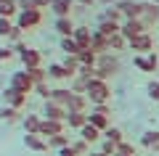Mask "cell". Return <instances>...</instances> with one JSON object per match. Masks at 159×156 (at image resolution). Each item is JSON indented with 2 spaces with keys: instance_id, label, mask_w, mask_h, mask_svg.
<instances>
[{
  "instance_id": "6da1fadb",
  "label": "cell",
  "mask_w": 159,
  "mask_h": 156,
  "mask_svg": "<svg viewBox=\"0 0 159 156\" xmlns=\"http://www.w3.org/2000/svg\"><path fill=\"white\" fill-rule=\"evenodd\" d=\"M85 95H88V100H90L93 106L109 103V98H111V87H109V79H96V77H93L90 82H88Z\"/></svg>"
},
{
  "instance_id": "7a4b0ae2",
  "label": "cell",
  "mask_w": 159,
  "mask_h": 156,
  "mask_svg": "<svg viewBox=\"0 0 159 156\" xmlns=\"http://www.w3.org/2000/svg\"><path fill=\"white\" fill-rule=\"evenodd\" d=\"M119 58L114 56V53H103V56H98V64H96V79H109L111 74L119 72Z\"/></svg>"
},
{
  "instance_id": "3957f363",
  "label": "cell",
  "mask_w": 159,
  "mask_h": 156,
  "mask_svg": "<svg viewBox=\"0 0 159 156\" xmlns=\"http://www.w3.org/2000/svg\"><path fill=\"white\" fill-rule=\"evenodd\" d=\"M127 48L135 50V53H141V56H146V53H151V50H154V37H151L148 32L135 34V37L127 40Z\"/></svg>"
},
{
  "instance_id": "277c9868",
  "label": "cell",
  "mask_w": 159,
  "mask_h": 156,
  "mask_svg": "<svg viewBox=\"0 0 159 156\" xmlns=\"http://www.w3.org/2000/svg\"><path fill=\"white\" fill-rule=\"evenodd\" d=\"M40 21H43V11H40V8H32V11H19L16 27H21L24 32H27V29L40 27Z\"/></svg>"
},
{
  "instance_id": "5b68a950",
  "label": "cell",
  "mask_w": 159,
  "mask_h": 156,
  "mask_svg": "<svg viewBox=\"0 0 159 156\" xmlns=\"http://www.w3.org/2000/svg\"><path fill=\"white\" fill-rule=\"evenodd\" d=\"M11 87H16L19 93H34V82H32V77H29V72L27 69H21V72H13V77H11Z\"/></svg>"
},
{
  "instance_id": "8992f818",
  "label": "cell",
  "mask_w": 159,
  "mask_h": 156,
  "mask_svg": "<svg viewBox=\"0 0 159 156\" xmlns=\"http://www.w3.org/2000/svg\"><path fill=\"white\" fill-rule=\"evenodd\" d=\"M133 64H135V69L138 72H157V66H159V56L157 53H146V56H141V53H135L133 56Z\"/></svg>"
},
{
  "instance_id": "52a82bcc",
  "label": "cell",
  "mask_w": 159,
  "mask_h": 156,
  "mask_svg": "<svg viewBox=\"0 0 159 156\" xmlns=\"http://www.w3.org/2000/svg\"><path fill=\"white\" fill-rule=\"evenodd\" d=\"M114 6L122 11L125 19H141V13H143V3H135V0H117Z\"/></svg>"
},
{
  "instance_id": "ba28073f",
  "label": "cell",
  "mask_w": 159,
  "mask_h": 156,
  "mask_svg": "<svg viewBox=\"0 0 159 156\" xmlns=\"http://www.w3.org/2000/svg\"><path fill=\"white\" fill-rule=\"evenodd\" d=\"M143 32H148L146 29V24L141 21V19H125V21H122V29H119V34H122V37H135V34H143Z\"/></svg>"
},
{
  "instance_id": "9c48e42d",
  "label": "cell",
  "mask_w": 159,
  "mask_h": 156,
  "mask_svg": "<svg viewBox=\"0 0 159 156\" xmlns=\"http://www.w3.org/2000/svg\"><path fill=\"white\" fill-rule=\"evenodd\" d=\"M43 114H45V119H56V122H66V117H69L66 106H58V103H53V100H45Z\"/></svg>"
},
{
  "instance_id": "30bf717a",
  "label": "cell",
  "mask_w": 159,
  "mask_h": 156,
  "mask_svg": "<svg viewBox=\"0 0 159 156\" xmlns=\"http://www.w3.org/2000/svg\"><path fill=\"white\" fill-rule=\"evenodd\" d=\"M141 21L146 24V29L157 27V24H159V3H143V13H141Z\"/></svg>"
},
{
  "instance_id": "8fae6325",
  "label": "cell",
  "mask_w": 159,
  "mask_h": 156,
  "mask_svg": "<svg viewBox=\"0 0 159 156\" xmlns=\"http://www.w3.org/2000/svg\"><path fill=\"white\" fill-rule=\"evenodd\" d=\"M64 127H66V122H56V119H43L40 122V132L43 138H53V135H61Z\"/></svg>"
},
{
  "instance_id": "7c38bea8",
  "label": "cell",
  "mask_w": 159,
  "mask_h": 156,
  "mask_svg": "<svg viewBox=\"0 0 159 156\" xmlns=\"http://www.w3.org/2000/svg\"><path fill=\"white\" fill-rule=\"evenodd\" d=\"M24 145H27L29 151H34V154L48 151V140L43 138V135H37V132H24Z\"/></svg>"
},
{
  "instance_id": "4fadbf2b",
  "label": "cell",
  "mask_w": 159,
  "mask_h": 156,
  "mask_svg": "<svg viewBox=\"0 0 159 156\" xmlns=\"http://www.w3.org/2000/svg\"><path fill=\"white\" fill-rule=\"evenodd\" d=\"M3 98H6V106H11V109H21L24 103H27V93H19V90L11 87V85L6 87Z\"/></svg>"
},
{
  "instance_id": "5bb4252c",
  "label": "cell",
  "mask_w": 159,
  "mask_h": 156,
  "mask_svg": "<svg viewBox=\"0 0 159 156\" xmlns=\"http://www.w3.org/2000/svg\"><path fill=\"white\" fill-rule=\"evenodd\" d=\"M88 122H90L93 127H98L101 132H106V130L111 127V114H101L98 109H93V111L88 114Z\"/></svg>"
},
{
  "instance_id": "9a60e30c",
  "label": "cell",
  "mask_w": 159,
  "mask_h": 156,
  "mask_svg": "<svg viewBox=\"0 0 159 156\" xmlns=\"http://www.w3.org/2000/svg\"><path fill=\"white\" fill-rule=\"evenodd\" d=\"M19 58H21L24 69H34V66H40V64H43V53H40V50H34V48H27Z\"/></svg>"
},
{
  "instance_id": "2e32d148",
  "label": "cell",
  "mask_w": 159,
  "mask_h": 156,
  "mask_svg": "<svg viewBox=\"0 0 159 156\" xmlns=\"http://www.w3.org/2000/svg\"><path fill=\"white\" fill-rule=\"evenodd\" d=\"M88 124V111H69V117H66V127L69 130H82Z\"/></svg>"
},
{
  "instance_id": "e0dca14e",
  "label": "cell",
  "mask_w": 159,
  "mask_h": 156,
  "mask_svg": "<svg viewBox=\"0 0 159 156\" xmlns=\"http://www.w3.org/2000/svg\"><path fill=\"white\" fill-rule=\"evenodd\" d=\"M88 95L85 93H72V98H69L66 103V111H88Z\"/></svg>"
},
{
  "instance_id": "ac0fdd59",
  "label": "cell",
  "mask_w": 159,
  "mask_h": 156,
  "mask_svg": "<svg viewBox=\"0 0 159 156\" xmlns=\"http://www.w3.org/2000/svg\"><path fill=\"white\" fill-rule=\"evenodd\" d=\"M72 8H74V0H53L51 3V11L56 13V19L72 16Z\"/></svg>"
},
{
  "instance_id": "d6986e66",
  "label": "cell",
  "mask_w": 159,
  "mask_h": 156,
  "mask_svg": "<svg viewBox=\"0 0 159 156\" xmlns=\"http://www.w3.org/2000/svg\"><path fill=\"white\" fill-rule=\"evenodd\" d=\"M72 37L77 40V45H80L82 50L90 48V42H93V32H90L88 27H74V34H72Z\"/></svg>"
},
{
  "instance_id": "ffe728a7",
  "label": "cell",
  "mask_w": 159,
  "mask_h": 156,
  "mask_svg": "<svg viewBox=\"0 0 159 156\" xmlns=\"http://www.w3.org/2000/svg\"><path fill=\"white\" fill-rule=\"evenodd\" d=\"M69 98H72V87H53V90H51V98H48V100L58 103V106H66Z\"/></svg>"
},
{
  "instance_id": "44dd1931",
  "label": "cell",
  "mask_w": 159,
  "mask_h": 156,
  "mask_svg": "<svg viewBox=\"0 0 159 156\" xmlns=\"http://www.w3.org/2000/svg\"><path fill=\"white\" fill-rule=\"evenodd\" d=\"M53 27H56V32L61 34V37H72V34H74V24H72V16L56 19V21H53Z\"/></svg>"
},
{
  "instance_id": "7402d4cb",
  "label": "cell",
  "mask_w": 159,
  "mask_h": 156,
  "mask_svg": "<svg viewBox=\"0 0 159 156\" xmlns=\"http://www.w3.org/2000/svg\"><path fill=\"white\" fill-rule=\"evenodd\" d=\"M90 50H96L98 56L109 53V37H103V34H98L96 29H93V42H90Z\"/></svg>"
},
{
  "instance_id": "603a6c76",
  "label": "cell",
  "mask_w": 159,
  "mask_h": 156,
  "mask_svg": "<svg viewBox=\"0 0 159 156\" xmlns=\"http://www.w3.org/2000/svg\"><path fill=\"white\" fill-rule=\"evenodd\" d=\"M119 29H122V24H117V21H98L96 32L103 34V37H114V34H119Z\"/></svg>"
},
{
  "instance_id": "cb8c5ba5",
  "label": "cell",
  "mask_w": 159,
  "mask_h": 156,
  "mask_svg": "<svg viewBox=\"0 0 159 156\" xmlns=\"http://www.w3.org/2000/svg\"><path fill=\"white\" fill-rule=\"evenodd\" d=\"M80 138H82V140H88V143H96V140H101V138H103V132H101L98 127H93L90 122H88L85 127L80 130Z\"/></svg>"
},
{
  "instance_id": "d4e9b609",
  "label": "cell",
  "mask_w": 159,
  "mask_h": 156,
  "mask_svg": "<svg viewBox=\"0 0 159 156\" xmlns=\"http://www.w3.org/2000/svg\"><path fill=\"white\" fill-rule=\"evenodd\" d=\"M141 145H143V148H154V151H159V130H148V132H143Z\"/></svg>"
},
{
  "instance_id": "484cf974",
  "label": "cell",
  "mask_w": 159,
  "mask_h": 156,
  "mask_svg": "<svg viewBox=\"0 0 159 156\" xmlns=\"http://www.w3.org/2000/svg\"><path fill=\"white\" fill-rule=\"evenodd\" d=\"M19 13V3L16 0H0V16L3 19H11Z\"/></svg>"
},
{
  "instance_id": "4316f807",
  "label": "cell",
  "mask_w": 159,
  "mask_h": 156,
  "mask_svg": "<svg viewBox=\"0 0 159 156\" xmlns=\"http://www.w3.org/2000/svg\"><path fill=\"white\" fill-rule=\"evenodd\" d=\"M77 58H80V64H82V66H96V64H98V53H96V50H90V48L80 50Z\"/></svg>"
},
{
  "instance_id": "83f0119b",
  "label": "cell",
  "mask_w": 159,
  "mask_h": 156,
  "mask_svg": "<svg viewBox=\"0 0 159 156\" xmlns=\"http://www.w3.org/2000/svg\"><path fill=\"white\" fill-rule=\"evenodd\" d=\"M40 122H43V119H40L37 114H27V117L21 119V124H24V132H40Z\"/></svg>"
},
{
  "instance_id": "f1b7e54d",
  "label": "cell",
  "mask_w": 159,
  "mask_h": 156,
  "mask_svg": "<svg viewBox=\"0 0 159 156\" xmlns=\"http://www.w3.org/2000/svg\"><path fill=\"white\" fill-rule=\"evenodd\" d=\"M101 21H117V24H122V21H125V16H122V11H119L117 6H109L106 11L101 13Z\"/></svg>"
},
{
  "instance_id": "f546056e",
  "label": "cell",
  "mask_w": 159,
  "mask_h": 156,
  "mask_svg": "<svg viewBox=\"0 0 159 156\" xmlns=\"http://www.w3.org/2000/svg\"><path fill=\"white\" fill-rule=\"evenodd\" d=\"M80 66H82V64H80V58H77V56H66V58H64V69H66L69 79H74V77H77Z\"/></svg>"
},
{
  "instance_id": "4dcf8cb0",
  "label": "cell",
  "mask_w": 159,
  "mask_h": 156,
  "mask_svg": "<svg viewBox=\"0 0 159 156\" xmlns=\"http://www.w3.org/2000/svg\"><path fill=\"white\" fill-rule=\"evenodd\" d=\"M61 50L66 53V56H77L82 48L77 45V40H74V37H61Z\"/></svg>"
},
{
  "instance_id": "1f68e13d",
  "label": "cell",
  "mask_w": 159,
  "mask_h": 156,
  "mask_svg": "<svg viewBox=\"0 0 159 156\" xmlns=\"http://www.w3.org/2000/svg\"><path fill=\"white\" fill-rule=\"evenodd\" d=\"M127 48V37H122V34H114V37H109V53H119V50Z\"/></svg>"
},
{
  "instance_id": "d6a6232c",
  "label": "cell",
  "mask_w": 159,
  "mask_h": 156,
  "mask_svg": "<svg viewBox=\"0 0 159 156\" xmlns=\"http://www.w3.org/2000/svg\"><path fill=\"white\" fill-rule=\"evenodd\" d=\"M48 77L51 79H69L66 69H64V64H51L48 66Z\"/></svg>"
},
{
  "instance_id": "836d02e7",
  "label": "cell",
  "mask_w": 159,
  "mask_h": 156,
  "mask_svg": "<svg viewBox=\"0 0 159 156\" xmlns=\"http://www.w3.org/2000/svg\"><path fill=\"white\" fill-rule=\"evenodd\" d=\"M48 145H53V148H66V145H72V140H69V135H53V138H48Z\"/></svg>"
},
{
  "instance_id": "e575fe53",
  "label": "cell",
  "mask_w": 159,
  "mask_h": 156,
  "mask_svg": "<svg viewBox=\"0 0 159 156\" xmlns=\"http://www.w3.org/2000/svg\"><path fill=\"white\" fill-rule=\"evenodd\" d=\"M0 119H6V122H19V119H24V117H21V111H19V109L6 106L3 111H0Z\"/></svg>"
},
{
  "instance_id": "d590c367",
  "label": "cell",
  "mask_w": 159,
  "mask_h": 156,
  "mask_svg": "<svg viewBox=\"0 0 159 156\" xmlns=\"http://www.w3.org/2000/svg\"><path fill=\"white\" fill-rule=\"evenodd\" d=\"M27 72H29V77H32V82H34V85H40V82H45V79H48V72H45V69H43V66L27 69Z\"/></svg>"
},
{
  "instance_id": "8d00e7d4",
  "label": "cell",
  "mask_w": 159,
  "mask_h": 156,
  "mask_svg": "<svg viewBox=\"0 0 159 156\" xmlns=\"http://www.w3.org/2000/svg\"><path fill=\"white\" fill-rule=\"evenodd\" d=\"M103 138H106V140H111V143H122V140H125V138H122V130H119V127H109L106 130V132H103Z\"/></svg>"
},
{
  "instance_id": "74e56055",
  "label": "cell",
  "mask_w": 159,
  "mask_h": 156,
  "mask_svg": "<svg viewBox=\"0 0 159 156\" xmlns=\"http://www.w3.org/2000/svg\"><path fill=\"white\" fill-rule=\"evenodd\" d=\"M72 148L77 151L80 156H88V154H90V143H88V140H82V138H80V140H72Z\"/></svg>"
},
{
  "instance_id": "f35d334b",
  "label": "cell",
  "mask_w": 159,
  "mask_h": 156,
  "mask_svg": "<svg viewBox=\"0 0 159 156\" xmlns=\"http://www.w3.org/2000/svg\"><path fill=\"white\" fill-rule=\"evenodd\" d=\"M93 77H96V66H80L77 79H82V82H90Z\"/></svg>"
},
{
  "instance_id": "ab89813d",
  "label": "cell",
  "mask_w": 159,
  "mask_h": 156,
  "mask_svg": "<svg viewBox=\"0 0 159 156\" xmlns=\"http://www.w3.org/2000/svg\"><path fill=\"white\" fill-rule=\"evenodd\" d=\"M146 93H148V98H151V100H157V103H159V79H151V82L146 85Z\"/></svg>"
},
{
  "instance_id": "60d3db41",
  "label": "cell",
  "mask_w": 159,
  "mask_h": 156,
  "mask_svg": "<svg viewBox=\"0 0 159 156\" xmlns=\"http://www.w3.org/2000/svg\"><path fill=\"white\" fill-rule=\"evenodd\" d=\"M117 154H125V156H135V145L127 143V140H122V143L117 145Z\"/></svg>"
},
{
  "instance_id": "b9f144b4",
  "label": "cell",
  "mask_w": 159,
  "mask_h": 156,
  "mask_svg": "<svg viewBox=\"0 0 159 156\" xmlns=\"http://www.w3.org/2000/svg\"><path fill=\"white\" fill-rule=\"evenodd\" d=\"M101 151H103L106 156H114V154H117V143H111V140H106V138H103V143H101Z\"/></svg>"
},
{
  "instance_id": "7bdbcfd3",
  "label": "cell",
  "mask_w": 159,
  "mask_h": 156,
  "mask_svg": "<svg viewBox=\"0 0 159 156\" xmlns=\"http://www.w3.org/2000/svg\"><path fill=\"white\" fill-rule=\"evenodd\" d=\"M34 93H37L40 98H45V100L51 98V87H48L45 82H40V85H34Z\"/></svg>"
},
{
  "instance_id": "ee69618b",
  "label": "cell",
  "mask_w": 159,
  "mask_h": 156,
  "mask_svg": "<svg viewBox=\"0 0 159 156\" xmlns=\"http://www.w3.org/2000/svg\"><path fill=\"white\" fill-rule=\"evenodd\" d=\"M21 34H24V29H21V27H13L11 32H8V40L16 45V42H21Z\"/></svg>"
},
{
  "instance_id": "f6af8a7d",
  "label": "cell",
  "mask_w": 159,
  "mask_h": 156,
  "mask_svg": "<svg viewBox=\"0 0 159 156\" xmlns=\"http://www.w3.org/2000/svg\"><path fill=\"white\" fill-rule=\"evenodd\" d=\"M11 29H13L11 19H3V16H0V34H3V37H8V32H11Z\"/></svg>"
},
{
  "instance_id": "bcb514c9",
  "label": "cell",
  "mask_w": 159,
  "mask_h": 156,
  "mask_svg": "<svg viewBox=\"0 0 159 156\" xmlns=\"http://www.w3.org/2000/svg\"><path fill=\"white\" fill-rule=\"evenodd\" d=\"M85 90H88V82H82V79H77V77L72 79V93H85Z\"/></svg>"
},
{
  "instance_id": "7dc6e473",
  "label": "cell",
  "mask_w": 159,
  "mask_h": 156,
  "mask_svg": "<svg viewBox=\"0 0 159 156\" xmlns=\"http://www.w3.org/2000/svg\"><path fill=\"white\" fill-rule=\"evenodd\" d=\"M11 56H16V53H13V48H0V64L8 61Z\"/></svg>"
},
{
  "instance_id": "c3c4849f",
  "label": "cell",
  "mask_w": 159,
  "mask_h": 156,
  "mask_svg": "<svg viewBox=\"0 0 159 156\" xmlns=\"http://www.w3.org/2000/svg\"><path fill=\"white\" fill-rule=\"evenodd\" d=\"M32 8H34L32 0H19V11H32Z\"/></svg>"
},
{
  "instance_id": "681fc988",
  "label": "cell",
  "mask_w": 159,
  "mask_h": 156,
  "mask_svg": "<svg viewBox=\"0 0 159 156\" xmlns=\"http://www.w3.org/2000/svg\"><path fill=\"white\" fill-rule=\"evenodd\" d=\"M32 3H34V8H40V11H43V8H51L53 0H32Z\"/></svg>"
},
{
  "instance_id": "f907efd6",
  "label": "cell",
  "mask_w": 159,
  "mask_h": 156,
  "mask_svg": "<svg viewBox=\"0 0 159 156\" xmlns=\"http://www.w3.org/2000/svg\"><path fill=\"white\" fill-rule=\"evenodd\" d=\"M58 156H80V154L72 148V145H66V148H61V151H58Z\"/></svg>"
},
{
  "instance_id": "816d5d0a",
  "label": "cell",
  "mask_w": 159,
  "mask_h": 156,
  "mask_svg": "<svg viewBox=\"0 0 159 156\" xmlns=\"http://www.w3.org/2000/svg\"><path fill=\"white\" fill-rule=\"evenodd\" d=\"M74 3H77V6H82V8H90L93 3H98V0H74Z\"/></svg>"
},
{
  "instance_id": "f5cc1de1",
  "label": "cell",
  "mask_w": 159,
  "mask_h": 156,
  "mask_svg": "<svg viewBox=\"0 0 159 156\" xmlns=\"http://www.w3.org/2000/svg\"><path fill=\"white\" fill-rule=\"evenodd\" d=\"M98 3H103V6H114L117 0H98Z\"/></svg>"
},
{
  "instance_id": "db71d44e",
  "label": "cell",
  "mask_w": 159,
  "mask_h": 156,
  "mask_svg": "<svg viewBox=\"0 0 159 156\" xmlns=\"http://www.w3.org/2000/svg\"><path fill=\"white\" fill-rule=\"evenodd\" d=\"M88 156H106L103 151H96V154H88Z\"/></svg>"
},
{
  "instance_id": "11a10c76",
  "label": "cell",
  "mask_w": 159,
  "mask_h": 156,
  "mask_svg": "<svg viewBox=\"0 0 159 156\" xmlns=\"http://www.w3.org/2000/svg\"><path fill=\"white\" fill-rule=\"evenodd\" d=\"M114 156H125V154H114Z\"/></svg>"
}]
</instances>
